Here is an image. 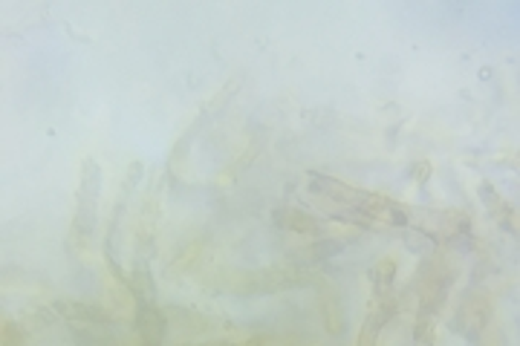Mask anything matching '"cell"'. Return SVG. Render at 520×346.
<instances>
[{
	"mask_svg": "<svg viewBox=\"0 0 520 346\" xmlns=\"http://www.w3.org/2000/svg\"><path fill=\"white\" fill-rule=\"evenodd\" d=\"M99 191H102V168L87 159L81 165V185L75 197V216H73V231L81 240H90L96 231V205H99Z\"/></svg>",
	"mask_w": 520,
	"mask_h": 346,
	"instance_id": "1",
	"label": "cell"
},
{
	"mask_svg": "<svg viewBox=\"0 0 520 346\" xmlns=\"http://www.w3.org/2000/svg\"><path fill=\"white\" fill-rule=\"evenodd\" d=\"M321 314H324V326L329 335H341L344 332V306L335 295V289L321 286Z\"/></svg>",
	"mask_w": 520,
	"mask_h": 346,
	"instance_id": "2",
	"label": "cell"
},
{
	"mask_svg": "<svg viewBox=\"0 0 520 346\" xmlns=\"http://www.w3.org/2000/svg\"><path fill=\"white\" fill-rule=\"evenodd\" d=\"M55 309L64 314L67 321H75V323H110V318H107V311H102L99 306H84V303H70V300H58L55 303Z\"/></svg>",
	"mask_w": 520,
	"mask_h": 346,
	"instance_id": "3",
	"label": "cell"
},
{
	"mask_svg": "<svg viewBox=\"0 0 520 346\" xmlns=\"http://www.w3.org/2000/svg\"><path fill=\"white\" fill-rule=\"evenodd\" d=\"M274 223H278V225H286V228H289V231H295V234H310V237H315V234L321 231L315 219H313L310 214L298 211V208L278 211V214H274Z\"/></svg>",
	"mask_w": 520,
	"mask_h": 346,
	"instance_id": "4",
	"label": "cell"
},
{
	"mask_svg": "<svg viewBox=\"0 0 520 346\" xmlns=\"http://www.w3.org/2000/svg\"><path fill=\"white\" fill-rule=\"evenodd\" d=\"M382 326L385 323L376 318V311H370V314H367V321H364V326H361V332H358V343L356 346H376Z\"/></svg>",
	"mask_w": 520,
	"mask_h": 346,
	"instance_id": "5",
	"label": "cell"
},
{
	"mask_svg": "<svg viewBox=\"0 0 520 346\" xmlns=\"http://www.w3.org/2000/svg\"><path fill=\"white\" fill-rule=\"evenodd\" d=\"M393 277H396V263L390 257L387 260H379L370 268V280H373V286H379V289H387L390 283H393Z\"/></svg>",
	"mask_w": 520,
	"mask_h": 346,
	"instance_id": "6",
	"label": "cell"
},
{
	"mask_svg": "<svg viewBox=\"0 0 520 346\" xmlns=\"http://www.w3.org/2000/svg\"><path fill=\"white\" fill-rule=\"evenodd\" d=\"M26 343V335L18 329L15 321H6L4 323V346H23Z\"/></svg>",
	"mask_w": 520,
	"mask_h": 346,
	"instance_id": "7",
	"label": "cell"
},
{
	"mask_svg": "<svg viewBox=\"0 0 520 346\" xmlns=\"http://www.w3.org/2000/svg\"><path fill=\"white\" fill-rule=\"evenodd\" d=\"M428 176H431V162H422V165L416 168V179H419V182H428Z\"/></svg>",
	"mask_w": 520,
	"mask_h": 346,
	"instance_id": "8",
	"label": "cell"
},
{
	"mask_svg": "<svg viewBox=\"0 0 520 346\" xmlns=\"http://www.w3.org/2000/svg\"><path fill=\"white\" fill-rule=\"evenodd\" d=\"M223 346H263V338H249L243 343H223Z\"/></svg>",
	"mask_w": 520,
	"mask_h": 346,
	"instance_id": "9",
	"label": "cell"
}]
</instances>
